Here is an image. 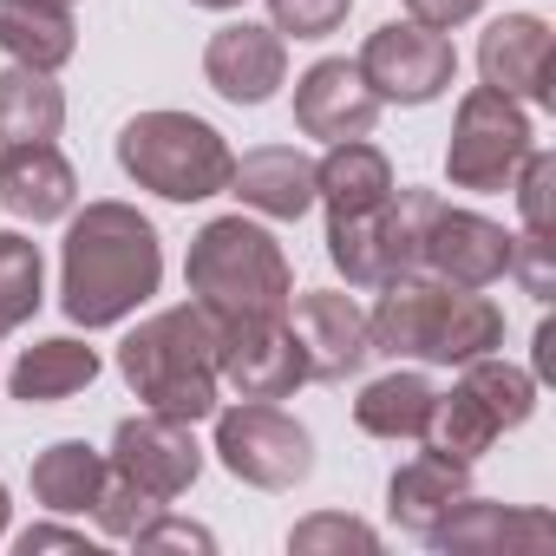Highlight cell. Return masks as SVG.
<instances>
[{"mask_svg":"<svg viewBox=\"0 0 556 556\" xmlns=\"http://www.w3.org/2000/svg\"><path fill=\"white\" fill-rule=\"evenodd\" d=\"M229 197H242V210H255L268 223H302L315 210V157L295 144H255L236 157Z\"/></svg>","mask_w":556,"mask_h":556,"instance_id":"obj_20","label":"cell"},{"mask_svg":"<svg viewBox=\"0 0 556 556\" xmlns=\"http://www.w3.org/2000/svg\"><path fill=\"white\" fill-rule=\"evenodd\" d=\"M118 374H125V387H131L151 413H170V419L203 426V419L223 406V380H216V321H210L197 302L157 308L151 321H138V328L118 341Z\"/></svg>","mask_w":556,"mask_h":556,"instance_id":"obj_4","label":"cell"},{"mask_svg":"<svg viewBox=\"0 0 556 556\" xmlns=\"http://www.w3.org/2000/svg\"><path fill=\"white\" fill-rule=\"evenodd\" d=\"M504 275H517V289L530 295V302H549L556 295V242L549 236H510V268Z\"/></svg>","mask_w":556,"mask_h":556,"instance_id":"obj_33","label":"cell"},{"mask_svg":"<svg viewBox=\"0 0 556 556\" xmlns=\"http://www.w3.org/2000/svg\"><path fill=\"white\" fill-rule=\"evenodd\" d=\"M157 510H164V504H157L151 491H138L131 478H118V471H105V484H99V497H92V523H99V536H112V543H131Z\"/></svg>","mask_w":556,"mask_h":556,"instance_id":"obj_29","label":"cell"},{"mask_svg":"<svg viewBox=\"0 0 556 556\" xmlns=\"http://www.w3.org/2000/svg\"><path fill=\"white\" fill-rule=\"evenodd\" d=\"M530 144H536L530 112H523L517 99L491 92V86H471V92L458 99V112H452L445 177H452V190H478V197L510 190V177H517V164H523Z\"/></svg>","mask_w":556,"mask_h":556,"instance_id":"obj_9","label":"cell"},{"mask_svg":"<svg viewBox=\"0 0 556 556\" xmlns=\"http://www.w3.org/2000/svg\"><path fill=\"white\" fill-rule=\"evenodd\" d=\"M387 197H393V164L367 138H341L315 164V203H328V216H361V210H380Z\"/></svg>","mask_w":556,"mask_h":556,"instance_id":"obj_22","label":"cell"},{"mask_svg":"<svg viewBox=\"0 0 556 556\" xmlns=\"http://www.w3.org/2000/svg\"><path fill=\"white\" fill-rule=\"evenodd\" d=\"M105 452L86 445V439H53L40 458H34V497L53 510V517H86L99 484H105Z\"/></svg>","mask_w":556,"mask_h":556,"instance_id":"obj_27","label":"cell"},{"mask_svg":"<svg viewBox=\"0 0 556 556\" xmlns=\"http://www.w3.org/2000/svg\"><path fill=\"white\" fill-rule=\"evenodd\" d=\"M8 517H14V504H8V484H0V536H8Z\"/></svg>","mask_w":556,"mask_h":556,"instance_id":"obj_39","label":"cell"},{"mask_svg":"<svg viewBox=\"0 0 556 556\" xmlns=\"http://www.w3.org/2000/svg\"><path fill=\"white\" fill-rule=\"evenodd\" d=\"M432 190H400L380 210L361 216H328V262L348 275V289H380L393 275L419 268V229L432 216Z\"/></svg>","mask_w":556,"mask_h":556,"instance_id":"obj_8","label":"cell"},{"mask_svg":"<svg viewBox=\"0 0 556 556\" xmlns=\"http://www.w3.org/2000/svg\"><path fill=\"white\" fill-rule=\"evenodd\" d=\"M105 465L118 478H131L138 491H151L157 504H170V497H184L203 478V445H197L190 419H170V413H151L144 406V413L118 419Z\"/></svg>","mask_w":556,"mask_h":556,"instance_id":"obj_12","label":"cell"},{"mask_svg":"<svg viewBox=\"0 0 556 556\" xmlns=\"http://www.w3.org/2000/svg\"><path fill=\"white\" fill-rule=\"evenodd\" d=\"M439 556H543L556 549V517L536 504H497L465 491L426 536Z\"/></svg>","mask_w":556,"mask_h":556,"instance_id":"obj_13","label":"cell"},{"mask_svg":"<svg viewBox=\"0 0 556 556\" xmlns=\"http://www.w3.org/2000/svg\"><path fill=\"white\" fill-rule=\"evenodd\" d=\"M60 131H66V92L53 86V73H34V66L0 73V151L8 144H53Z\"/></svg>","mask_w":556,"mask_h":556,"instance_id":"obj_26","label":"cell"},{"mask_svg":"<svg viewBox=\"0 0 556 556\" xmlns=\"http://www.w3.org/2000/svg\"><path fill=\"white\" fill-rule=\"evenodd\" d=\"M367 334H374V354H387V361L465 367V361L504 348V308L484 289H452L426 268H406L393 282H380Z\"/></svg>","mask_w":556,"mask_h":556,"instance_id":"obj_2","label":"cell"},{"mask_svg":"<svg viewBox=\"0 0 556 556\" xmlns=\"http://www.w3.org/2000/svg\"><path fill=\"white\" fill-rule=\"evenodd\" d=\"M79 203V170L60 144H8L0 151V210L14 223H66Z\"/></svg>","mask_w":556,"mask_h":556,"instance_id":"obj_19","label":"cell"},{"mask_svg":"<svg viewBox=\"0 0 556 556\" xmlns=\"http://www.w3.org/2000/svg\"><path fill=\"white\" fill-rule=\"evenodd\" d=\"M184 282H190V302L210 321H282L289 295H295V268L262 223L210 216L190 236Z\"/></svg>","mask_w":556,"mask_h":556,"instance_id":"obj_3","label":"cell"},{"mask_svg":"<svg viewBox=\"0 0 556 556\" xmlns=\"http://www.w3.org/2000/svg\"><path fill=\"white\" fill-rule=\"evenodd\" d=\"M432 400H439V387H432L426 374L393 367V374H380V380L361 387V400H354V426H361L367 439H393V445H400V439H426Z\"/></svg>","mask_w":556,"mask_h":556,"instance_id":"obj_25","label":"cell"},{"mask_svg":"<svg viewBox=\"0 0 556 556\" xmlns=\"http://www.w3.org/2000/svg\"><path fill=\"white\" fill-rule=\"evenodd\" d=\"M354 14V0H268V27L282 40H328Z\"/></svg>","mask_w":556,"mask_h":556,"instance_id":"obj_32","label":"cell"},{"mask_svg":"<svg viewBox=\"0 0 556 556\" xmlns=\"http://www.w3.org/2000/svg\"><path fill=\"white\" fill-rule=\"evenodd\" d=\"M60 8H73V0H60Z\"/></svg>","mask_w":556,"mask_h":556,"instance_id":"obj_40","label":"cell"},{"mask_svg":"<svg viewBox=\"0 0 556 556\" xmlns=\"http://www.w3.org/2000/svg\"><path fill=\"white\" fill-rule=\"evenodd\" d=\"M47 302V262L40 242H27L21 229H0V334H14L40 315Z\"/></svg>","mask_w":556,"mask_h":556,"instance_id":"obj_28","label":"cell"},{"mask_svg":"<svg viewBox=\"0 0 556 556\" xmlns=\"http://www.w3.org/2000/svg\"><path fill=\"white\" fill-rule=\"evenodd\" d=\"M530 413H536V374H530V367H510V361H497V354H478V361L458 367L452 393L432 400V419H426V439H419V445L478 465V458H484L504 432H517Z\"/></svg>","mask_w":556,"mask_h":556,"instance_id":"obj_6","label":"cell"},{"mask_svg":"<svg viewBox=\"0 0 556 556\" xmlns=\"http://www.w3.org/2000/svg\"><path fill=\"white\" fill-rule=\"evenodd\" d=\"M190 8H210V14H229V8H242V0H190Z\"/></svg>","mask_w":556,"mask_h":556,"instance_id":"obj_38","label":"cell"},{"mask_svg":"<svg viewBox=\"0 0 556 556\" xmlns=\"http://www.w3.org/2000/svg\"><path fill=\"white\" fill-rule=\"evenodd\" d=\"M289 328L308 354V380L341 387L374 361V334H367V308L341 289H302L289 295Z\"/></svg>","mask_w":556,"mask_h":556,"instance_id":"obj_16","label":"cell"},{"mask_svg":"<svg viewBox=\"0 0 556 556\" xmlns=\"http://www.w3.org/2000/svg\"><path fill=\"white\" fill-rule=\"evenodd\" d=\"M549 361H556V334H549V321L536 328V374H549Z\"/></svg>","mask_w":556,"mask_h":556,"instance_id":"obj_37","label":"cell"},{"mask_svg":"<svg viewBox=\"0 0 556 556\" xmlns=\"http://www.w3.org/2000/svg\"><path fill=\"white\" fill-rule=\"evenodd\" d=\"M478 14H484V0H406V21L439 27V34H452V27H465Z\"/></svg>","mask_w":556,"mask_h":556,"instance_id":"obj_35","label":"cell"},{"mask_svg":"<svg viewBox=\"0 0 556 556\" xmlns=\"http://www.w3.org/2000/svg\"><path fill=\"white\" fill-rule=\"evenodd\" d=\"M216 458L229 478L255 484V491H295L308 484L315 471V439L295 413H282L275 400H236V406H216Z\"/></svg>","mask_w":556,"mask_h":556,"instance_id":"obj_7","label":"cell"},{"mask_svg":"<svg viewBox=\"0 0 556 556\" xmlns=\"http://www.w3.org/2000/svg\"><path fill=\"white\" fill-rule=\"evenodd\" d=\"M216 380L236 400H289L308 387V354L282 321H216Z\"/></svg>","mask_w":556,"mask_h":556,"instance_id":"obj_11","label":"cell"},{"mask_svg":"<svg viewBox=\"0 0 556 556\" xmlns=\"http://www.w3.org/2000/svg\"><path fill=\"white\" fill-rule=\"evenodd\" d=\"M289 549L295 556H334V549H380V530L374 523H361V517H348V510H315V517H302L295 530H289Z\"/></svg>","mask_w":556,"mask_h":556,"instance_id":"obj_30","label":"cell"},{"mask_svg":"<svg viewBox=\"0 0 556 556\" xmlns=\"http://www.w3.org/2000/svg\"><path fill=\"white\" fill-rule=\"evenodd\" d=\"M0 53L34 73H60L79 53L73 8H60V0H0Z\"/></svg>","mask_w":556,"mask_h":556,"instance_id":"obj_24","label":"cell"},{"mask_svg":"<svg viewBox=\"0 0 556 556\" xmlns=\"http://www.w3.org/2000/svg\"><path fill=\"white\" fill-rule=\"evenodd\" d=\"M92 380H99V354L86 341H73V334H47V341L21 348V361L8 374V393L21 406H60L73 393H86Z\"/></svg>","mask_w":556,"mask_h":556,"instance_id":"obj_23","label":"cell"},{"mask_svg":"<svg viewBox=\"0 0 556 556\" xmlns=\"http://www.w3.org/2000/svg\"><path fill=\"white\" fill-rule=\"evenodd\" d=\"M478 73L491 92L549 112L556 105V27L543 14H504L478 34Z\"/></svg>","mask_w":556,"mask_h":556,"instance_id":"obj_15","label":"cell"},{"mask_svg":"<svg viewBox=\"0 0 556 556\" xmlns=\"http://www.w3.org/2000/svg\"><path fill=\"white\" fill-rule=\"evenodd\" d=\"M164 282V236L131 203H86L66 216L60 242V308L73 328H118L131 321Z\"/></svg>","mask_w":556,"mask_h":556,"instance_id":"obj_1","label":"cell"},{"mask_svg":"<svg viewBox=\"0 0 556 556\" xmlns=\"http://www.w3.org/2000/svg\"><path fill=\"white\" fill-rule=\"evenodd\" d=\"M361 79L380 105H432L452 92L458 79V53L439 27H419V21H387L367 34L361 47Z\"/></svg>","mask_w":556,"mask_h":556,"instance_id":"obj_10","label":"cell"},{"mask_svg":"<svg viewBox=\"0 0 556 556\" xmlns=\"http://www.w3.org/2000/svg\"><path fill=\"white\" fill-rule=\"evenodd\" d=\"M465 491H471V465H465V458H445V452L426 445V452H413V458L387 478V517H393L406 536L426 543L432 523H439Z\"/></svg>","mask_w":556,"mask_h":556,"instance_id":"obj_21","label":"cell"},{"mask_svg":"<svg viewBox=\"0 0 556 556\" xmlns=\"http://www.w3.org/2000/svg\"><path fill=\"white\" fill-rule=\"evenodd\" d=\"M131 549H138V556H151V549H203V556H210V549H216V536H210L203 523H184V517L157 510V517L131 536Z\"/></svg>","mask_w":556,"mask_h":556,"instance_id":"obj_34","label":"cell"},{"mask_svg":"<svg viewBox=\"0 0 556 556\" xmlns=\"http://www.w3.org/2000/svg\"><path fill=\"white\" fill-rule=\"evenodd\" d=\"M374 125H380V99L367 92L354 60H315L295 79V131L302 138L341 144V138H367Z\"/></svg>","mask_w":556,"mask_h":556,"instance_id":"obj_18","label":"cell"},{"mask_svg":"<svg viewBox=\"0 0 556 556\" xmlns=\"http://www.w3.org/2000/svg\"><path fill=\"white\" fill-rule=\"evenodd\" d=\"M203 79L229 105H268L289 86V40L275 27H255V21H229L203 47Z\"/></svg>","mask_w":556,"mask_h":556,"instance_id":"obj_17","label":"cell"},{"mask_svg":"<svg viewBox=\"0 0 556 556\" xmlns=\"http://www.w3.org/2000/svg\"><path fill=\"white\" fill-rule=\"evenodd\" d=\"M14 549H21V556H40V549H86V556H92L86 530H66V523H34V530L14 536Z\"/></svg>","mask_w":556,"mask_h":556,"instance_id":"obj_36","label":"cell"},{"mask_svg":"<svg viewBox=\"0 0 556 556\" xmlns=\"http://www.w3.org/2000/svg\"><path fill=\"white\" fill-rule=\"evenodd\" d=\"M118 170L164 203H203L229 190L236 151L197 112H138L118 131Z\"/></svg>","mask_w":556,"mask_h":556,"instance_id":"obj_5","label":"cell"},{"mask_svg":"<svg viewBox=\"0 0 556 556\" xmlns=\"http://www.w3.org/2000/svg\"><path fill=\"white\" fill-rule=\"evenodd\" d=\"M510 190H517L523 229H530V236H549V229H556V157L530 144L523 164H517V177H510Z\"/></svg>","mask_w":556,"mask_h":556,"instance_id":"obj_31","label":"cell"},{"mask_svg":"<svg viewBox=\"0 0 556 556\" xmlns=\"http://www.w3.org/2000/svg\"><path fill=\"white\" fill-rule=\"evenodd\" d=\"M419 268L452 282V289H491L510 268V229L478 216V210L432 203V216L419 229Z\"/></svg>","mask_w":556,"mask_h":556,"instance_id":"obj_14","label":"cell"}]
</instances>
